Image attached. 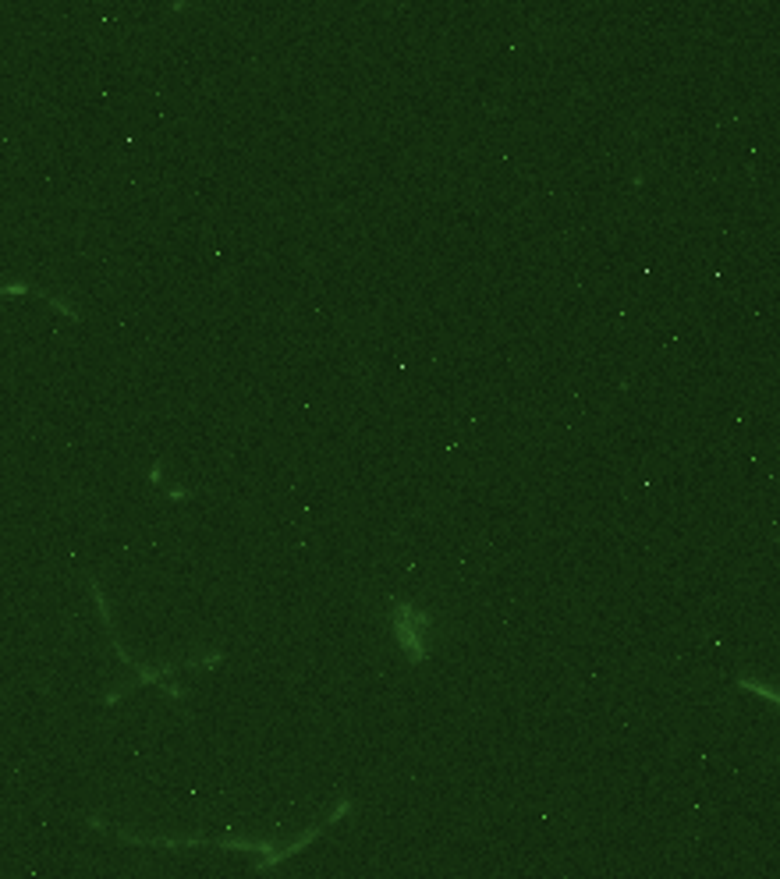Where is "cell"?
Returning a JSON list of instances; mask_svg holds the SVG:
<instances>
[{
	"label": "cell",
	"mask_w": 780,
	"mask_h": 879,
	"mask_svg": "<svg viewBox=\"0 0 780 879\" xmlns=\"http://www.w3.org/2000/svg\"><path fill=\"white\" fill-rule=\"evenodd\" d=\"M348 812H351V798L344 794V798H337V805H330L320 823H312L309 830H302L298 837H291V841L284 844L266 841V837H199V833H195V837H146V833H132V830H117V837L125 844H135V848H164V851L220 848V851H238V855H256V869L266 872V869H277V865L288 862V858H295L298 851H305L330 823H341Z\"/></svg>",
	"instance_id": "obj_1"
},
{
	"label": "cell",
	"mask_w": 780,
	"mask_h": 879,
	"mask_svg": "<svg viewBox=\"0 0 780 879\" xmlns=\"http://www.w3.org/2000/svg\"><path fill=\"white\" fill-rule=\"evenodd\" d=\"M86 585H89V592H93V603H96V610H100V624H103V631H107L110 646H114V653L121 656V663H125V667H132V674H135L132 685L107 692V695H103V702H117L121 695L132 692L135 685H160V688H167V695H171V699H181L185 692H181L178 685H171V681H167V677H171L174 670H181V667H217V663L224 660V649H210V656H188V660H181V663H160V667H146V663L135 660V656L128 653L125 646H121V638L114 635V621H110L107 596H103V589L96 585V578H86Z\"/></svg>",
	"instance_id": "obj_2"
},
{
	"label": "cell",
	"mask_w": 780,
	"mask_h": 879,
	"mask_svg": "<svg viewBox=\"0 0 780 879\" xmlns=\"http://www.w3.org/2000/svg\"><path fill=\"white\" fill-rule=\"evenodd\" d=\"M429 631H433V614L408 599H390V635L398 642L408 663L429 660Z\"/></svg>",
	"instance_id": "obj_3"
},
{
	"label": "cell",
	"mask_w": 780,
	"mask_h": 879,
	"mask_svg": "<svg viewBox=\"0 0 780 879\" xmlns=\"http://www.w3.org/2000/svg\"><path fill=\"white\" fill-rule=\"evenodd\" d=\"M0 295H36V298H43V302L54 305V309L61 312V316H68V319H82V312H78L75 305L68 302V298L50 295V291L36 288V284H25V281H0Z\"/></svg>",
	"instance_id": "obj_4"
},
{
	"label": "cell",
	"mask_w": 780,
	"mask_h": 879,
	"mask_svg": "<svg viewBox=\"0 0 780 879\" xmlns=\"http://www.w3.org/2000/svg\"><path fill=\"white\" fill-rule=\"evenodd\" d=\"M734 688H741V692H749V695H759V699L773 702V706L780 709V688L766 685V681H759V677H749V674H738L734 677Z\"/></svg>",
	"instance_id": "obj_5"
},
{
	"label": "cell",
	"mask_w": 780,
	"mask_h": 879,
	"mask_svg": "<svg viewBox=\"0 0 780 879\" xmlns=\"http://www.w3.org/2000/svg\"><path fill=\"white\" fill-rule=\"evenodd\" d=\"M777 543H780V536H777Z\"/></svg>",
	"instance_id": "obj_6"
}]
</instances>
